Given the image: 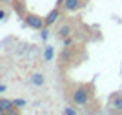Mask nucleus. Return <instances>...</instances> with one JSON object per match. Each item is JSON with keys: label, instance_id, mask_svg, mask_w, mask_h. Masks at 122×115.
<instances>
[{"label": "nucleus", "instance_id": "obj_8", "mask_svg": "<svg viewBox=\"0 0 122 115\" xmlns=\"http://www.w3.org/2000/svg\"><path fill=\"white\" fill-rule=\"evenodd\" d=\"M13 7H15V11L18 13L20 16L25 15V5H24V0H13Z\"/></svg>", "mask_w": 122, "mask_h": 115}, {"label": "nucleus", "instance_id": "obj_3", "mask_svg": "<svg viewBox=\"0 0 122 115\" xmlns=\"http://www.w3.org/2000/svg\"><path fill=\"white\" fill-rule=\"evenodd\" d=\"M107 110L113 113H122V91H115L107 100Z\"/></svg>", "mask_w": 122, "mask_h": 115}, {"label": "nucleus", "instance_id": "obj_5", "mask_svg": "<svg viewBox=\"0 0 122 115\" xmlns=\"http://www.w3.org/2000/svg\"><path fill=\"white\" fill-rule=\"evenodd\" d=\"M60 18V7H55V9H51L49 13H47L46 16H44V22H46V27H49V26H53L56 22V20Z\"/></svg>", "mask_w": 122, "mask_h": 115}, {"label": "nucleus", "instance_id": "obj_9", "mask_svg": "<svg viewBox=\"0 0 122 115\" xmlns=\"http://www.w3.org/2000/svg\"><path fill=\"white\" fill-rule=\"evenodd\" d=\"M31 82H33L35 86H42L44 84V77H42L40 73H35V75L31 77Z\"/></svg>", "mask_w": 122, "mask_h": 115}, {"label": "nucleus", "instance_id": "obj_6", "mask_svg": "<svg viewBox=\"0 0 122 115\" xmlns=\"http://www.w3.org/2000/svg\"><path fill=\"white\" fill-rule=\"evenodd\" d=\"M0 108H2L5 113H9V115H13V113L18 111V108H15V102L11 99H4V97L0 99Z\"/></svg>", "mask_w": 122, "mask_h": 115}, {"label": "nucleus", "instance_id": "obj_12", "mask_svg": "<svg viewBox=\"0 0 122 115\" xmlns=\"http://www.w3.org/2000/svg\"><path fill=\"white\" fill-rule=\"evenodd\" d=\"M51 57H53V51L47 48V49H46V59H51Z\"/></svg>", "mask_w": 122, "mask_h": 115}, {"label": "nucleus", "instance_id": "obj_15", "mask_svg": "<svg viewBox=\"0 0 122 115\" xmlns=\"http://www.w3.org/2000/svg\"><path fill=\"white\" fill-rule=\"evenodd\" d=\"M4 113H5V111H4V110H2V108H0V115H4Z\"/></svg>", "mask_w": 122, "mask_h": 115}, {"label": "nucleus", "instance_id": "obj_1", "mask_svg": "<svg viewBox=\"0 0 122 115\" xmlns=\"http://www.w3.org/2000/svg\"><path fill=\"white\" fill-rule=\"evenodd\" d=\"M93 95V86L91 84H78L73 90V102H75L76 106H84L89 102V99H91Z\"/></svg>", "mask_w": 122, "mask_h": 115}, {"label": "nucleus", "instance_id": "obj_10", "mask_svg": "<svg viewBox=\"0 0 122 115\" xmlns=\"http://www.w3.org/2000/svg\"><path fill=\"white\" fill-rule=\"evenodd\" d=\"M13 102H15V108H18V110L25 106V100H24V99H15Z\"/></svg>", "mask_w": 122, "mask_h": 115}, {"label": "nucleus", "instance_id": "obj_16", "mask_svg": "<svg viewBox=\"0 0 122 115\" xmlns=\"http://www.w3.org/2000/svg\"><path fill=\"white\" fill-rule=\"evenodd\" d=\"M0 2H9V0H0Z\"/></svg>", "mask_w": 122, "mask_h": 115}, {"label": "nucleus", "instance_id": "obj_14", "mask_svg": "<svg viewBox=\"0 0 122 115\" xmlns=\"http://www.w3.org/2000/svg\"><path fill=\"white\" fill-rule=\"evenodd\" d=\"M0 18H5V13H4V11H0Z\"/></svg>", "mask_w": 122, "mask_h": 115}, {"label": "nucleus", "instance_id": "obj_11", "mask_svg": "<svg viewBox=\"0 0 122 115\" xmlns=\"http://www.w3.org/2000/svg\"><path fill=\"white\" fill-rule=\"evenodd\" d=\"M62 113H66V115H76V110H75V108H64Z\"/></svg>", "mask_w": 122, "mask_h": 115}, {"label": "nucleus", "instance_id": "obj_7", "mask_svg": "<svg viewBox=\"0 0 122 115\" xmlns=\"http://www.w3.org/2000/svg\"><path fill=\"white\" fill-rule=\"evenodd\" d=\"M73 33V26L71 24H62L60 27H58V31H56V35H58V38H67V37Z\"/></svg>", "mask_w": 122, "mask_h": 115}, {"label": "nucleus", "instance_id": "obj_2", "mask_svg": "<svg viewBox=\"0 0 122 115\" xmlns=\"http://www.w3.org/2000/svg\"><path fill=\"white\" fill-rule=\"evenodd\" d=\"M24 20H25V26H29L31 29H42V27H46L44 16L36 15V13H25Z\"/></svg>", "mask_w": 122, "mask_h": 115}, {"label": "nucleus", "instance_id": "obj_4", "mask_svg": "<svg viewBox=\"0 0 122 115\" xmlns=\"http://www.w3.org/2000/svg\"><path fill=\"white\" fill-rule=\"evenodd\" d=\"M82 5H84V0H64L62 9L67 11V13H73V11H78Z\"/></svg>", "mask_w": 122, "mask_h": 115}, {"label": "nucleus", "instance_id": "obj_13", "mask_svg": "<svg viewBox=\"0 0 122 115\" xmlns=\"http://www.w3.org/2000/svg\"><path fill=\"white\" fill-rule=\"evenodd\" d=\"M42 38H47V29H46V27H42Z\"/></svg>", "mask_w": 122, "mask_h": 115}]
</instances>
